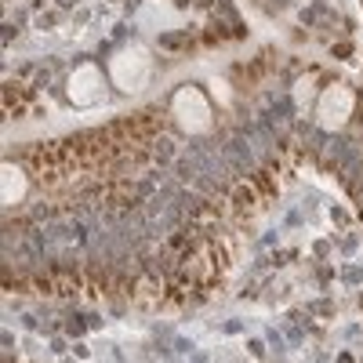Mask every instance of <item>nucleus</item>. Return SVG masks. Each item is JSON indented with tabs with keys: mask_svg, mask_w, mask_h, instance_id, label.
I'll list each match as a JSON object with an SVG mask.
<instances>
[{
	"mask_svg": "<svg viewBox=\"0 0 363 363\" xmlns=\"http://www.w3.org/2000/svg\"><path fill=\"white\" fill-rule=\"evenodd\" d=\"M26 196V174L18 164H4V203H18Z\"/></svg>",
	"mask_w": 363,
	"mask_h": 363,
	"instance_id": "obj_5",
	"label": "nucleus"
},
{
	"mask_svg": "<svg viewBox=\"0 0 363 363\" xmlns=\"http://www.w3.org/2000/svg\"><path fill=\"white\" fill-rule=\"evenodd\" d=\"M149 77H153V62H149V51L145 48H124V51H116L109 58V80L120 87V91H128V95H135V91H142L149 84Z\"/></svg>",
	"mask_w": 363,
	"mask_h": 363,
	"instance_id": "obj_1",
	"label": "nucleus"
},
{
	"mask_svg": "<svg viewBox=\"0 0 363 363\" xmlns=\"http://www.w3.org/2000/svg\"><path fill=\"white\" fill-rule=\"evenodd\" d=\"M316 113H320V124H323V128H342L345 120H349V113H352V91L342 87V84L327 87L323 95H320Z\"/></svg>",
	"mask_w": 363,
	"mask_h": 363,
	"instance_id": "obj_4",
	"label": "nucleus"
},
{
	"mask_svg": "<svg viewBox=\"0 0 363 363\" xmlns=\"http://www.w3.org/2000/svg\"><path fill=\"white\" fill-rule=\"evenodd\" d=\"M171 113L186 131H207V124H211V106L203 99V91H196V87H182L171 102Z\"/></svg>",
	"mask_w": 363,
	"mask_h": 363,
	"instance_id": "obj_2",
	"label": "nucleus"
},
{
	"mask_svg": "<svg viewBox=\"0 0 363 363\" xmlns=\"http://www.w3.org/2000/svg\"><path fill=\"white\" fill-rule=\"evenodd\" d=\"M69 102L77 106H95L102 95H106V77L99 66H80L73 77H69V87H66Z\"/></svg>",
	"mask_w": 363,
	"mask_h": 363,
	"instance_id": "obj_3",
	"label": "nucleus"
}]
</instances>
